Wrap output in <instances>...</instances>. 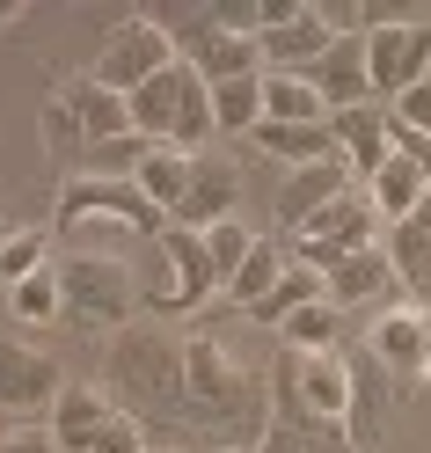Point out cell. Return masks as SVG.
<instances>
[{
	"label": "cell",
	"mask_w": 431,
	"mask_h": 453,
	"mask_svg": "<svg viewBox=\"0 0 431 453\" xmlns=\"http://www.w3.org/2000/svg\"><path fill=\"white\" fill-rule=\"evenodd\" d=\"M278 242H285V257H293V264L329 271V264H343V257H358V249L381 242V212H373L366 183H351L336 205H322L307 226H293V234H278Z\"/></svg>",
	"instance_id": "7"
},
{
	"label": "cell",
	"mask_w": 431,
	"mask_h": 453,
	"mask_svg": "<svg viewBox=\"0 0 431 453\" xmlns=\"http://www.w3.org/2000/svg\"><path fill=\"white\" fill-rule=\"evenodd\" d=\"M51 234L66 242V257H118V264H132L154 234H168V212L139 183L66 176L59 183V205H51Z\"/></svg>",
	"instance_id": "3"
},
{
	"label": "cell",
	"mask_w": 431,
	"mask_h": 453,
	"mask_svg": "<svg viewBox=\"0 0 431 453\" xmlns=\"http://www.w3.org/2000/svg\"><path fill=\"white\" fill-rule=\"evenodd\" d=\"M249 139H256L264 154H278L285 168H322V161H336V139H329V125H271V118H264Z\"/></svg>",
	"instance_id": "24"
},
{
	"label": "cell",
	"mask_w": 431,
	"mask_h": 453,
	"mask_svg": "<svg viewBox=\"0 0 431 453\" xmlns=\"http://www.w3.org/2000/svg\"><path fill=\"white\" fill-rule=\"evenodd\" d=\"M8 329H15V315H8V286H0V344H8Z\"/></svg>",
	"instance_id": "39"
},
{
	"label": "cell",
	"mask_w": 431,
	"mask_h": 453,
	"mask_svg": "<svg viewBox=\"0 0 431 453\" xmlns=\"http://www.w3.org/2000/svg\"><path fill=\"white\" fill-rule=\"evenodd\" d=\"M264 118L271 125H329V103L307 88V73H264Z\"/></svg>",
	"instance_id": "25"
},
{
	"label": "cell",
	"mask_w": 431,
	"mask_h": 453,
	"mask_svg": "<svg viewBox=\"0 0 431 453\" xmlns=\"http://www.w3.org/2000/svg\"><path fill=\"white\" fill-rule=\"evenodd\" d=\"M388 125H395V132H417V139H431V81L388 103Z\"/></svg>",
	"instance_id": "36"
},
{
	"label": "cell",
	"mask_w": 431,
	"mask_h": 453,
	"mask_svg": "<svg viewBox=\"0 0 431 453\" xmlns=\"http://www.w3.org/2000/svg\"><path fill=\"white\" fill-rule=\"evenodd\" d=\"M51 96H59V103L73 110V118H81V132H89V147H96V139H125V132H132V103H125V96H110L103 81H89V73L59 81Z\"/></svg>",
	"instance_id": "19"
},
{
	"label": "cell",
	"mask_w": 431,
	"mask_h": 453,
	"mask_svg": "<svg viewBox=\"0 0 431 453\" xmlns=\"http://www.w3.org/2000/svg\"><path fill=\"white\" fill-rule=\"evenodd\" d=\"M190 66L205 88H219V81H256L264 73V51H256V37H235V30H212L205 44L190 51Z\"/></svg>",
	"instance_id": "22"
},
{
	"label": "cell",
	"mask_w": 431,
	"mask_h": 453,
	"mask_svg": "<svg viewBox=\"0 0 431 453\" xmlns=\"http://www.w3.org/2000/svg\"><path fill=\"white\" fill-rule=\"evenodd\" d=\"M322 293L343 307V315H351V307H373V315H381L388 300H402V278L388 264V249L373 242V249H358V257H343V264L322 271Z\"/></svg>",
	"instance_id": "13"
},
{
	"label": "cell",
	"mask_w": 431,
	"mask_h": 453,
	"mask_svg": "<svg viewBox=\"0 0 431 453\" xmlns=\"http://www.w3.org/2000/svg\"><path fill=\"white\" fill-rule=\"evenodd\" d=\"M351 190V168L343 161H322V168H293L278 190V234H293V226H307L322 205H336V197Z\"/></svg>",
	"instance_id": "18"
},
{
	"label": "cell",
	"mask_w": 431,
	"mask_h": 453,
	"mask_svg": "<svg viewBox=\"0 0 431 453\" xmlns=\"http://www.w3.org/2000/svg\"><path fill=\"white\" fill-rule=\"evenodd\" d=\"M132 132L154 139V147H176V154H205L212 147V88L197 81L190 59H176L168 73H154L147 88L132 96Z\"/></svg>",
	"instance_id": "5"
},
{
	"label": "cell",
	"mask_w": 431,
	"mask_h": 453,
	"mask_svg": "<svg viewBox=\"0 0 431 453\" xmlns=\"http://www.w3.org/2000/svg\"><path fill=\"white\" fill-rule=\"evenodd\" d=\"M212 125L219 132H256L264 125V73L256 81H219L212 88Z\"/></svg>",
	"instance_id": "31"
},
{
	"label": "cell",
	"mask_w": 431,
	"mask_h": 453,
	"mask_svg": "<svg viewBox=\"0 0 431 453\" xmlns=\"http://www.w3.org/2000/svg\"><path fill=\"white\" fill-rule=\"evenodd\" d=\"M37 132H44V154L73 176V168H81V154H89V132H81V118H73L59 96H51V103H44V118H37Z\"/></svg>",
	"instance_id": "32"
},
{
	"label": "cell",
	"mask_w": 431,
	"mask_h": 453,
	"mask_svg": "<svg viewBox=\"0 0 431 453\" xmlns=\"http://www.w3.org/2000/svg\"><path fill=\"white\" fill-rule=\"evenodd\" d=\"M329 139H336V161L351 168V183H373V168L395 154V139H388V110H381V103H366V110H336V118H329Z\"/></svg>",
	"instance_id": "16"
},
{
	"label": "cell",
	"mask_w": 431,
	"mask_h": 453,
	"mask_svg": "<svg viewBox=\"0 0 431 453\" xmlns=\"http://www.w3.org/2000/svg\"><path fill=\"white\" fill-rule=\"evenodd\" d=\"M219 453H256V446H219Z\"/></svg>",
	"instance_id": "42"
},
{
	"label": "cell",
	"mask_w": 431,
	"mask_h": 453,
	"mask_svg": "<svg viewBox=\"0 0 431 453\" xmlns=\"http://www.w3.org/2000/svg\"><path fill=\"white\" fill-rule=\"evenodd\" d=\"M307 300H322V271H307V264H285V278L271 286V300L256 307V322H264V329H278V322L293 315V307H307Z\"/></svg>",
	"instance_id": "33"
},
{
	"label": "cell",
	"mask_w": 431,
	"mask_h": 453,
	"mask_svg": "<svg viewBox=\"0 0 431 453\" xmlns=\"http://www.w3.org/2000/svg\"><path fill=\"white\" fill-rule=\"evenodd\" d=\"M366 358H381L388 373L417 380L424 358H431V307H417V300H388L381 315H373V329H366Z\"/></svg>",
	"instance_id": "11"
},
{
	"label": "cell",
	"mask_w": 431,
	"mask_h": 453,
	"mask_svg": "<svg viewBox=\"0 0 431 453\" xmlns=\"http://www.w3.org/2000/svg\"><path fill=\"white\" fill-rule=\"evenodd\" d=\"M329 44H336L329 15H322V8H307V0H300L285 22H271V30L256 37V51H264V73H307Z\"/></svg>",
	"instance_id": "14"
},
{
	"label": "cell",
	"mask_w": 431,
	"mask_h": 453,
	"mask_svg": "<svg viewBox=\"0 0 431 453\" xmlns=\"http://www.w3.org/2000/svg\"><path fill=\"white\" fill-rule=\"evenodd\" d=\"M366 73H373V103H395L431 81V22L417 15H395L381 30H366Z\"/></svg>",
	"instance_id": "9"
},
{
	"label": "cell",
	"mask_w": 431,
	"mask_h": 453,
	"mask_svg": "<svg viewBox=\"0 0 431 453\" xmlns=\"http://www.w3.org/2000/svg\"><path fill=\"white\" fill-rule=\"evenodd\" d=\"M235 212H242V168L205 147V154H197V168H190V190H183V205H176V219H168V226L205 234V226L235 219Z\"/></svg>",
	"instance_id": "12"
},
{
	"label": "cell",
	"mask_w": 431,
	"mask_h": 453,
	"mask_svg": "<svg viewBox=\"0 0 431 453\" xmlns=\"http://www.w3.org/2000/svg\"><path fill=\"white\" fill-rule=\"evenodd\" d=\"M219 271L205 257V234H190V226H168V234H154L147 249H139V307L161 322H183L197 315L205 300H219Z\"/></svg>",
	"instance_id": "4"
},
{
	"label": "cell",
	"mask_w": 431,
	"mask_h": 453,
	"mask_svg": "<svg viewBox=\"0 0 431 453\" xmlns=\"http://www.w3.org/2000/svg\"><path fill=\"white\" fill-rule=\"evenodd\" d=\"M73 453H147V432H139V424L118 410V417H110V424H103V432H96L89 446H73Z\"/></svg>",
	"instance_id": "35"
},
{
	"label": "cell",
	"mask_w": 431,
	"mask_h": 453,
	"mask_svg": "<svg viewBox=\"0 0 431 453\" xmlns=\"http://www.w3.org/2000/svg\"><path fill=\"white\" fill-rule=\"evenodd\" d=\"M249 249H256V234L242 219H219V226H205V257H212V271H219V286L235 278L242 264H249Z\"/></svg>",
	"instance_id": "34"
},
{
	"label": "cell",
	"mask_w": 431,
	"mask_h": 453,
	"mask_svg": "<svg viewBox=\"0 0 431 453\" xmlns=\"http://www.w3.org/2000/svg\"><path fill=\"white\" fill-rule=\"evenodd\" d=\"M103 388L118 403L147 446L161 453H190V388H183V336L168 329H118L110 336V358H103Z\"/></svg>",
	"instance_id": "1"
},
{
	"label": "cell",
	"mask_w": 431,
	"mask_h": 453,
	"mask_svg": "<svg viewBox=\"0 0 431 453\" xmlns=\"http://www.w3.org/2000/svg\"><path fill=\"white\" fill-rule=\"evenodd\" d=\"M417 380H424V388H431V358H424V373H417Z\"/></svg>",
	"instance_id": "41"
},
{
	"label": "cell",
	"mask_w": 431,
	"mask_h": 453,
	"mask_svg": "<svg viewBox=\"0 0 431 453\" xmlns=\"http://www.w3.org/2000/svg\"><path fill=\"white\" fill-rule=\"evenodd\" d=\"M0 453H59V432H51L44 417H22L0 432Z\"/></svg>",
	"instance_id": "37"
},
{
	"label": "cell",
	"mask_w": 431,
	"mask_h": 453,
	"mask_svg": "<svg viewBox=\"0 0 431 453\" xmlns=\"http://www.w3.org/2000/svg\"><path fill=\"white\" fill-rule=\"evenodd\" d=\"M59 388H66V373H59V358H51V351L22 344V336H8V344H0V410H8V424L51 417Z\"/></svg>",
	"instance_id": "10"
},
{
	"label": "cell",
	"mask_w": 431,
	"mask_h": 453,
	"mask_svg": "<svg viewBox=\"0 0 431 453\" xmlns=\"http://www.w3.org/2000/svg\"><path fill=\"white\" fill-rule=\"evenodd\" d=\"M110 417H118V403H110V388H103V380H66L44 424L59 432V453H73V446H89Z\"/></svg>",
	"instance_id": "17"
},
{
	"label": "cell",
	"mask_w": 431,
	"mask_h": 453,
	"mask_svg": "<svg viewBox=\"0 0 431 453\" xmlns=\"http://www.w3.org/2000/svg\"><path fill=\"white\" fill-rule=\"evenodd\" d=\"M51 249H59L51 226H8V242H0V286H22V278L51 271V264H59Z\"/></svg>",
	"instance_id": "27"
},
{
	"label": "cell",
	"mask_w": 431,
	"mask_h": 453,
	"mask_svg": "<svg viewBox=\"0 0 431 453\" xmlns=\"http://www.w3.org/2000/svg\"><path fill=\"white\" fill-rule=\"evenodd\" d=\"M183 388H190V453L256 446L271 432V388L219 344V336H183Z\"/></svg>",
	"instance_id": "2"
},
{
	"label": "cell",
	"mask_w": 431,
	"mask_h": 453,
	"mask_svg": "<svg viewBox=\"0 0 431 453\" xmlns=\"http://www.w3.org/2000/svg\"><path fill=\"white\" fill-rule=\"evenodd\" d=\"M307 88L329 103V118L336 110H366L373 103V73H366V37H336L322 59L307 66Z\"/></svg>",
	"instance_id": "15"
},
{
	"label": "cell",
	"mask_w": 431,
	"mask_h": 453,
	"mask_svg": "<svg viewBox=\"0 0 431 453\" xmlns=\"http://www.w3.org/2000/svg\"><path fill=\"white\" fill-rule=\"evenodd\" d=\"M8 22H22V0H0V30H8Z\"/></svg>",
	"instance_id": "40"
},
{
	"label": "cell",
	"mask_w": 431,
	"mask_h": 453,
	"mask_svg": "<svg viewBox=\"0 0 431 453\" xmlns=\"http://www.w3.org/2000/svg\"><path fill=\"white\" fill-rule=\"evenodd\" d=\"M285 264H293V257H285V242H278V234H256V249H249V264H242L235 278H227V300H235L242 315H256V307L271 300V286L285 278Z\"/></svg>",
	"instance_id": "23"
},
{
	"label": "cell",
	"mask_w": 431,
	"mask_h": 453,
	"mask_svg": "<svg viewBox=\"0 0 431 453\" xmlns=\"http://www.w3.org/2000/svg\"><path fill=\"white\" fill-rule=\"evenodd\" d=\"M8 315H15V329H51L66 315L59 307V264L51 271H37V278H22V286H8Z\"/></svg>",
	"instance_id": "29"
},
{
	"label": "cell",
	"mask_w": 431,
	"mask_h": 453,
	"mask_svg": "<svg viewBox=\"0 0 431 453\" xmlns=\"http://www.w3.org/2000/svg\"><path fill=\"white\" fill-rule=\"evenodd\" d=\"M0 242H8V219H0Z\"/></svg>",
	"instance_id": "43"
},
{
	"label": "cell",
	"mask_w": 431,
	"mask_h": 453,
	"mask_svg": "<svg viewBox=\"0 0 431 453\" xmlns=\"http://www.w3.org/2000/svg\"><path fill=\"white\" fill-rule=\"evenodd\" d=\"M256 453H351V432H336V424H278L256 439Z\"/></svg>",
	"instance_id": "30"
},
{
	"label": "cell",
	"mask_w": 431,
	"mask_h": 453,
	"mask_svg": "<svg viewBox=\"0 0 431 453\" xmlns=\"http://www.w3.org/2000/svg\"><path fill=\"white\" fill-rule=\"evenodd\" d=\"M402 300H417V307H431V264H424V271H410V278H402Z\"/></svg>",
	"instance_id": "38"
},
{
	"label": "cell",
	"mask_w": 431,
	"mask_h": 453,
	"mask_svg": "<svg viewBox=\"0 0 431 453\" xmlns=\"http://www.w3.org/2000/svg\"><path fill=\"white\" fill-rule=\"evenodd\" d=\"M424 190H431V176H424L410 154H388L381 168H373V183H366V197H373V212H381V226L410 219V212L424 205Z\"/></svg>",
	"instance_id": "20"
},
{
	"label": "cell",
	"mask_w": 431,
	"mask_h": 453,
	"mask_svg": "<svg viewBox=\"0 0 431 453\" xmlns=\"http://www.w3.org/2000/svg\"><path fill=\"white\" fill-rule=\"evenodd\" d=\"M168 66H176V44H168V30H161L154 15H125L118 30L103 37L96 66H89V81H103L110 96H125V103H132V96L147 88L154 73H168Z\"/></svg>",
	"instance_id": "8"
},
{
	"label": "cell",
	"mask_w": 431,
	"mask_h": 453,
	"mask_svg": "<svg viewBox=\"0 0 431 453\" xmlns=\"http://www.w3.org/2000/svg\"><path fill=\"white\" fill-rule=\"evenodd\" d=\"M190 168H197V154H176V147H154L147 161H139V190H147L154 197V205L168 212V219H176V205H183V190H190Z\"/></svg>",
	"instance_id": "26"
},
{
	"label": "cell",
	"mask_w": 431,
	"mask_h": 453,
	"mask_svg": "<svg viewBox=\"0 0 431 453\" xmlns=\"http://www.w3.org/2000/svg\"><path fill=\"white\" fill-rule=\"evenodd\" d=\"M147 154H154V139H139V132H125V139H96V147L81 154L73 176H89V183H132Z\"/></svg>",
	"instance_id": "28"
},
{
	"label": "cell",
	"mask_w": 431,
	"mask_h": 453,
	"mask_svg": "<svg viewBox=\"0 0 431 453\" xmlns=\"http://www.w3.org/2000/svg\"><path fill=\"white\" fill-rule=\"evenodd\" d=\"M278 344L300 351V358H314V351H343V307H336L329 293L307 300V307H293V315L278 322Z\"/></svg>",
	"instance_id": "21"
},
{
	"label": "cell",
	"mask_w": 431,
	"mask_h": 453,
	"mask_svg": "<svg viewBox=\"0 0 431 453\" xmlns=\"http://www.w3.org/2000/svg\"><path fill=\"white\" fill-rule=\"evenodd\" d=\"M147 453H161V446H147Z\"/></svg>",
	"instance_id": "44"
},
{
	"label": "cell",
	"mask_w": 431,
	"mask_h": 453,
	"mask_svg": "<svg viewBox=\"0 0 431 453\" xmlns=\"http://www.w3.org/2000/svg\"><path fill=\"white\" fill-rule=\"evenodd\" d=\"M59 322H81V329H132L139 322V264H118V257H59Z\"/></svg>",
	"instance_id": "6"
}]
</instances>
